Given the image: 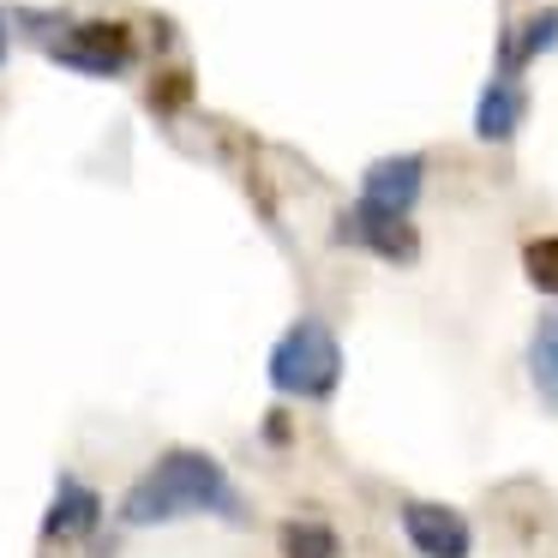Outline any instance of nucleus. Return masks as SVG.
<instances>
[{"label":"nucleus","instance_id":"obj_1","mask_svg":"<svg viewBox=\"0 0 558 558\" xmlns=\"http://www.w3.org/2000/svg\"><path fill=\"white\" fill-rule=\"evenodd\" d=\"M114 517L126 529H162V522H186V517H210V522H234L241 529V522H253V510H246V493L234 486V474L210 450L169 445L121 493Z\"/></svg>","mask_w":558,"mask_h":558},{"label":"nucleus","instance_id":"obj_2","mask_svg":"<svg viewBox=\"0 0 558 558\" xmlns=\"http://www.w3.org/2000/svg\"><path fill=\"white\" fill-rule=\"evenodd\" d=\"M13 25L25 37L43 43L54 66L78 78H126L138 66V37L126 19H73V13H37V7H19Z\"/></svg>","mask_w":558,"mask_h":558},{"label":"nucleus","instance_id":"obj_3","mask_svg":"<svg viewBox=\"0 0 558 558\" xmlns=\"http://www.w3.org/2000/svg\"><path fill=\"white\" fill-rule=\"evenodd\" d=\"M265 378L277 397L289 402H330L342 385V342L318 313H301L294 325H282V337L265 354Z\"/></svg>","mask_w":558,"mask_h":558},{"label":"nucleus","instance_id":"obj_4","mask_svg":"<svg viewBox=\"0 0 558 558\" xmlns=\"http://www.w3.org/2000/svg\"><path fill=\"white\" fill-rule=\"evenodd\" d=\"M426 181H433V162L426 150H390V157L366 162L361 186H354V205L385 210V217H414L426 198Z\"/></svg>","mask_w":558,"mask_h":558},{"label":"nucleus","instance_id":"obj_5","mask_svg":"<svg viewBox=\"0 0 558 558\" xmlns=\"http://www.w3.org/2000/svg\"><path fill=\"white\" fill-rule=\"evenodd\" d=\"M337 246H349V253H366L378 258V265H421V229H414V217H385V210H366V205H349L337 217Z\"/></svg>","mask_w":558,"mask_h":558},{"label":"nucleus","instance_id":"obj_6","mask_svg":"<svg viewBox=\"0 0 558 558\" xmlns=\"http://www.w3.org/2000/svg\"><path fill=\"white\" fill-rule=\"evenodd\" d=\"M397 529L409 541L414 558H474V522L457 505L438 498H402L397 505Z\"/></svg>","mask_w":558,"mask_h":558},{"label":"nucleus","instance_id":"obj_7","mask_svg":"<svg viewBox=\"0 0 558 558\" xmlns=\"http://www.w3.org/2000/svg\"><path fill=\"white\" fill-rule=\"evenodd\" d=\"M97 529H102V493L85 481V474H61L49 510H43V553L85 546Z\"/></svg>","mask_w":558,"mask_h":558},{"label":"nucleus","instance_id":"obj_8","mask_svg":"<svg viewBox=\"0 0 558 558\" xmlns=\"http://www.w3.org/2000/svg\"><path fill=\"white\" fill-rule=\"evenodd\" d=\"M546 54H558V0H546V7H534V13L510 19V25L498 31V61H493V73L522 78L534 61H546Z\"/></svg>","mask_w":558,"mask_h":558},{"label":"nucleus","instance_id":"obj_9","mask_svg":"<svg viewBox=\"0 0 558 558\" xmlns=\"http://www.w3.org/2000/svg\"><path fill=\"white\" fill-rule=\"evenodd\" d=\"M522 121H529V85L522 78H505V73H493L481 85V97H474V121H469V133L481 138V145H510V138L522 133Z\"/></svg>","mask_w":558,"mask_h":558},{"label":"nucleus","instance_id":"obj_10","mask_svg":"<svg viewBox=\"0 0 558 558\" xmlns=\"http://www.w3.org/2000/svg\"><path fill=\"white\" fill-rule=\"evenodd\" d=\"M277 558H342V534L325 517H282L277 522Z\"/></svg>","mask_w":558,"mask_h":558},{"label":"nucleus","instance_id":"obj_11","mask_svg":"<svg viewBox=\"0 0 558 558\" xmlns=\"http://www.w3.org/2000/svg\"><path fill=\"white\" fill-rule=\"evenodd\" d=\"M522 366H529L534 397H541L546 409L558 414V313H546L541 325H534V337H529V354H522Z\"/></svg>","mask_w":558,"mask_h":558},{"label":"nucleus","instance_id":"obj_12","mask_svg":"<svg viewBox=\"0 0 558 558\" xmlns=\"http://www.w3.org/2000/svg\"><path fill=\"white\" fill-rule=\"evenodd\" d=\"M522 277H529L534 294H546V301L558 306V229L522 241Z\"/></svg>","mask_w":558,"mask_h":558},{"label":"nucleus","instance_id":"obj_13","mask_svg":"<svg viewBox=\"0 0 558 558\" xmlns=\"http://www.w3.org/2000/svg\"><path fill=\"white\" fill-rule=\"evenodd\" d=\"M150 109L169 121V114L193 109V73L186 66H169V73H157V85H150Z\"/></svg>","mask_w":558,"mask_h":558},{"label":"nucleus","instance_id":"obj_14","mask_svg":"<svg viewBox=\"0 0 558 558\" xmlns=\"http://www.w3.org/2000/svg\"><path fill=\"white\" fill-rule=\"evenodd\" d=\"M258 438H265V445H277V450H289L294 445V421L282 409H270L265 421H258Z\"/></svg>","mask_w":558,"mask_h":558},{"label":"nucleus","instance_id":"obj_15","mask_svg":"<svg viewBox=\"0 0 558 558\" xmlns=\"http://www.w3.org/2000/svg\"><path fill=\"white\" fill-rule=\"evenodd\" d=\"M7 54H13V13L0 7V66H7Z\"/></svg>","mask_w":558,"mask_h":558}]
</instances>
